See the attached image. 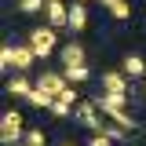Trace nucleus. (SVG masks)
<instances>
[{
  "label": "nucleus",
  "instance_id": "nucleus-18",
  "mask_svg": "<svg viewBox=\"0 0 146 146\" xmlns=\"http://www.w3.org/2000/svg\"><path fill=\"white\" fill-rule=\"evenodd\" d=\"M51 113H55V117H70L73 106H70V102H62V99H55V102H51Z\"/></svg>",
  "mask_w": 146,
  "mask_h": 146
},
{
  "label": "nucleus",
  "instance_id": "nucleus-13",
  "mask_svg": "<svg viewBox=\"0 0 146 146\" xmlns=\"http://www.w3.org/2000/svg\"><path fill=\"white\" fill-rule=\"evenodd\" d=\"M66 80H70V84H84V80H88L91 73H88V66H66Z\"/></svg>",
  "mask_w": 146,
  "mask_h": 146
},
{
  "label": "nucleus",
  "instance_id": "nucleus-7",
  "mask_svg": "<svg viewBox=\"0 0 146 146\" xmlns=\"http://www.w3.org/2000/svg\"><path fill=\"white\" fill-rule=\"evenodd\" d=\"M33 58H36V51H33V44H15V70H29L33 66Z\"/></svg>",
  "mask_w": 146,
  "mask_h": 146
},
{
  "label": "nucleus",
  "instance_id": "nucleus-8",
  "mask_svg": "<svg viewBox=\"0 0 146 146\" xmlns=\"http://www.w3.org/2000/svg\"><path fill=\"white\" fill-rule=\"evenodd\" d=\"M84 26H88V7H84V4H70V29L80 33Z\"/></svg>",
  "mask_w": 146,
  "mask_h": 146
},
{
  "label": "nucleus",
  "instance_id": "nucleus-6",
  "mask_svg": "<svg viewBox=\"0 0 146 146\" xmlns=\"http://www.w3.org/2000/svg\"><path fill=\"white\" fill-rule=\"evenodd\" d=\"M128 80H131V77H128L124 70L121 73L110 70V73H102V91H128Z\"/></svg>",
  "mask_w": 146,
  "mask_h": 146
},
{
  "label": "nucleus",
  "instance_id": "nucleus-10",
  "mask_svg": "<svg viewBox=\"0 0 146 146\" xmlns=\"http://www.w3.org/2000/svg\"><path fill=\"white\" fill-rule=\"evenodd\" d=\"M124 73L131 77V80L146 77V62H143V55H128V58H124Z\"/></svg>",
  "mask_w": 146,
  "mask_h": 146
},
{
  "label": "nucleus",
  "instance_id": "nucleus-3",
  "mask_svg": "<svg viewBox=\"0 0 146 146\" xmlns=\"http://www.w3.org/2000/svg\"><path fill=\"white\" fill-rule=\"evenodd\" d=\"M36 88L40 91H48V95H62V91L70 88V80H66V73H40V77H36Z\"/></svg>",
  "mask_w": 146,
  "mask_h": 146
},
{
  "label": "nucleus",
  "instance_id": "nucleus-16",
  "mask_svg": "<svg viewBox=\"0 0 146 146\" xmlns=\"http://www.w3.org/2000/svg\"><path fill=\"white\" fill-rule=\"evenodd\" d=\"M0 66H4V73L15 66V44H4V48H0Z\"/></svg>",
  "mask_w": 146,
  "mask_h": 146
},
{
  "label": "nucleus",
  "instance_id": "nucleus-2",
  "mask_svg": "<svg viewBox=\"0 0 146 146\" xmlns=\"http://www.w3.org/2000/svg\"><path fill=\"white\" fill-rule=\"evenodd\" d=\"M29 44H33L36 58H48V55L55 51V44H58V36H55V26H40V29H33V33H29Z\"/></svg>",
  "mask_w": 146,
  "mask_h": 146
},
{
  "label": "nucleus",
  "instance_id": "nucleus-11",
  "mask_svg": "<svg viewBox=\"0 0 146 146\" xmlns=\"http://www.w3.org/2000/svg\"><path fill=\"white\" fill-rule=\"evenodd\" d=\"M51 95H48V91H40V88H33L29 91V95H26V106H33V110H51Z\"/></svg>",
  "mask_w": 146,
  "mask_h": 146
},
{
  "label": "nucleus",
  "instance_id": "nucleus-15",
  "mask_svg": "<svg viewBox=\"0 0 146 146\" xmlns=\"http://www.w3.org/2000/svg\"><path fill=\"white\" fill-rule=\"evenodd\" d=\"M48 7V0H18V11L22 15H36V11H44Z\"/></svg>",
  "mask_w": 146,
  "mask_h": 146
},
{
  "label": "nucleus",
  "instance_id": "nucleus-14",
  "mask_svg": "<svg viewBox=\"0 0 146 146\" xmlns=\"http://www.w3.org/2000/svg\"><path fill=\"white\" fill-rule=\"evenodd\" d=\"M22 143H29V146H48V131H44V128H29Z\"/></svg>",
  "mask_w": 146,
  "mask_h": 146
},
{
  "label": "nucleus",
  "instance_id": "nucleus-9",
  "mask_svg": "<svg viewBox=\"0 0 146 146\" xmlns=\"http://www.w3.org/2000/svg\"><path fill=\"white\" fill-rule=\"evenodd\" d=\"M62 66H84V48L80 44H66L62 48Z\"/></svg>",
  "mask_w": 146,
  "mask_h": 146
},
{
  "label": "nucleus",
  "instance_id": "nucleus-21",
  "mask_svg": "<svg viewBox=\"0 0 146 146\" xmlns=\"http://www.w3.org/2000/svg\"><path fill=\"white\" fill-rule=\"evenodd\" d=\"M62 146H73V143H62Z\"/></svg>",
  "mask_w": 146,
  "mask_h": 146
},
{
  "label": "nucleus",
  "instance_id": "nucleus-12",
  "mask_svg": "<svg viewBox=\"0 0 146 146\" xmlns=\"http://www.w3.org/2000/svg\"><path fill=\"white\" fill-rule=\"evenodd\" d=\"M29 91H33V84H29L26 77H11V80H7V95H15V99H26Z\"/></svg>",
  "mask_w": 146,
  "mask_h": 146
},
{
  "label": "nucleus",
  "instance_id": "nucleus-22",
  "mask_svg": "<svg viewBox=\"0 0 146 146\" xmlns=\"http://www.w3.org/2000/svg\"><path fill=\"white\" fill-rule=\"evenodd\" d=\"M22 146H29V143H22Z\"/></svg>",
  "mask_w": 146,
  "mask_h": 146
},
{
  "label": "nucleus",
  "instance_id": "nucleus-4",
  "mask_svg": "<svg viewBox=\"0 0 146 146\" xmlns=\"http://www.w3.org/2000/svg\"><path fill=\"white\" fill-rule=\"evenodd\" d=\"M77 121L91 131H102V121H99V102L91 99V102H77Z\"/></svg>",
  "mask_w": 146,
  "mask_h": 146
},
{
  "label": "nucleus",
  "instance_id": "nucleus-1",
  "mask_svg": "<svg viewBox=\"0 0 146 146\" xmlns=\"http://www.w3.org/2000/svg\"><path fill=\"white\" fill-rule=\"evenodd\" d=\"M26 139V124H22V113L18 110H7L0 117V143L4 146H18Z\"/></svg>",
  "mask_w": 146,
  "mask_h": 146
},
{
  "label": "nucleus",
  "instance_id": "nucleus-17",
  "mask_svg": "<svg viewBox=\"0 0 146 146\" xmlns=\"http://www.w3.org/2000/svg\"><path fill=\"white\" fill-rule=\"evenodd\" d=\"M110 15L117 18V22H124V18L131 15V4H128V0H117V4H113V7H110Z\"/></svg>",
  "mask_w": 146,
  "mask_h": 146
},
{
  "label": "nucleus",
  "instance_id": "nucleus-20",
  "mask_svg": "<svg viewBox=\"0 0 146 146\" xmlns=\"http://www.w3.org/2000/svg\"><path fill=\"white\" fill-rule=\"evenodd\" d=\"M99 4H102V7H113V4H117V0H99Z\"/></svg>",
  "mask_w": 146,
  "mask_h": 146
},
{
  "label": "nucleus",
  "instance_id": "nucleus-5",
  "mask_svg": "<svg viewBox=\"0 0 146 146\" xmlns=\"http://www.w3.org/2000/svg\"><path fill=\"white\" fill-rule=\"evenodd\" d=\"M44 18H48V26L62 29V26H70V7H66L62 0H48V7H44Z\"/></svg>",
  "mask_w": 146,
  "mask_h": 146
},
{
  "label": "nucleus",
  "instance_id": "nucleus-19",
  "mask_svg": "<svg viewBox=\"0 0 146 146\" xmlns=\"http://www.w3.org/2000/svg\"><path fill=\"white\" fill-rule=\"evenodd\" d=\"M110 143H113V139H110L106 131H95V135L88 139V146H110Z\"/></svg>",
  "mask_w": 146,
  "mask_h": 146
}]
</instances>
